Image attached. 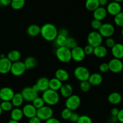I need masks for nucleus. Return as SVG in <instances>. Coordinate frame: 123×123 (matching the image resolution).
<instances>
[{"mask_svg":"<svg viewBox=\"0 0 123 123\" xmlns=\"http://www.w3.org/2000/svg\"><path fill=\"white\" fill-rule=\"evenodd\" d=\"M62 82L56 78H52V79L49 80V88L50 90H52L54 91H58L62 86Z\"/></svg>","mask_w":123,"mask_h":123,"instance_id":"nucleus-30","label":"nucleus"},{"mask_svg":"<svg viewBox=\"0 0 123 123\" xmlns=\"http://www.w3.org/2000/svg\"><path fill=\"white\" fill-rule=\"evenodd\" d=\"M67 37H68L58 34L56 37V39L55 40V44L58 46V47L66 46V43H67Z\"/></svg>","mask_w":123,"mask_h":123,"instance_id":"nucleus-33","label":"nucleus"},{"mask_svg":"<svg viewBox=\"0 0 123 123\" xmlns=\"http://www.w3.org/2000/svg\"><path fill=\"white\" fill-rule=\"evenodd\" d=\"M11 120L14 121H19L24 117L23 112L22 109L19 108H15L13 109L11 111Z\"/></svg>","mask_w":123,"mask_h":123,"instance_id":"nucleus-26","label":"nucleus"},{"mask_svg":"<svg viewBox=\"0 0 123 123\" xmlns=\"http://www.w3.org/2000/svg\"><path fill=\"white\" fill-rule=\"evenodd\" d=\"M98 32L100 34L102 37L109 38L114 35L115 32V28L112 24L109 23L102 24L100 28L98 30Z\"/></svg>","mask_w":123,"mask_h":123,"instance_id":"nucleus-9","label":"nucleus"},{"mask_svg":"<svg viewBox=\"0 0 123 123\" xmlns=\"http://www.w3.org/2000/svg\"><path fill=\"white\" fill-rule=\"evenodd\" d=\"M121 35H122V36L123 37V27L122 30H121Z\"/></svg>","mask_w":123,"mask_h":123,"instance_id":"nucleus-57","label":"nucleus"},{"mask_svg":"<svg viewBox=\"0 0 123 123\" xmlns=\"http://www.w3.org/2000/svg\"><path fill=\"white\" fill-rule=\"evenodd\" d=\"M119 109L117 108H113L111 111V114L112 117H117L119 112Z\"/></svg>","mask_w":123,"mask_h":123,"instance_id":"nucleus-48","label":"nucleus"},{"mask_svg":"<svg viewBox=\"0 0 123 123\" xmlns=\"http://www.w3.org/2000/svg\"><path fill=\"white\" fill-rule=\"evenodd\" d=\"M41 120L37 116L31 118L29 120L28 123H41Z\"/></svg>","mask_w":123,"mask_h":123,"instance_id":"nucleus-49","label":"nucleus"},{"mask_svg":"<svg viewBox=\"0 0 123 123\" xmlns=\"http://www.w3.org/2000/svg\"><path fill=\"white\" fill-rule=\"evenodd\" d=\"M99 5L100 7H103L108 4V0H98Z\"/></svg>","mask_w":123,"mask_h":123,"instance_id":"nucleus-52","label":"nucleus"},{"mask_svg":"<svg viewBox=\"0 0 123 123\" xmlns=\"http://www.w3.org/2000/svg\"><path fill=\"white\" fill-rule=\"evenodd\" d=\"M6 57L13 63V62H16L20 60L21 54L18 50H12L8 53Z\"/></svg>","mask_w":123,"mask_h":123,"instance_id":"nucleus-28","label":"nucleus"},{"mask_svg":"<svg viewBox=\"0 0 123 123\" xmlns=\"http://www.w3.org/2000/svg\"><path fill=\"white\" fill-rule=\"evenodd\" d=\"M55 55L58 60L62 63L69 62L72 60L71 50L66 46L58 47L55 51Z\"/></svg>","mask_w":123,"mask_h":123,"instance_id":"nucleus-3","label":"nucleus"},{"mask_svg":"<svg viewBox=\"0 0 123 123\" xmlns=\"http://www.w3.org/2000/svg\"><path fill=\"white\" fill-rule=\"evenodd\" d=\"M113 1H115V2H117L120 3V2H123V0H113Z\"/></svg>","mask_w":123,"mask_h":123,"instance_id":"nucleus-55","label":"nucleus"},{"mask_svg":"<svg viewBox=\"0 0 123 123\" xmlns=\"http://www.w3.org/2000/svg\"><path fill=\"white\" fill-rule=\"evenodd\" d=\"M14 94V91L11 88L7 86L0 90V97L2 101H11Z\"/></svg>","mask_w":123,"mask_h":123,"instance_id":"nucleus-14","label":"nucleus"},{"mask_svg":"<svg viewBox=\"0 0 123 123\" xmlns=\"http://www.w3.org/2000/svg\"><path fill=\"white\" fill-rule=\"evenodd\" d=\"M99 7L98 0H86L85 1V7L90 12H94Z\"/></svg>","mask_w":123,"mask_h":123,"instance_id":"nucleus-31","label":"nucleus"},{"mask_svg":"<svg viewBox=\"0 0 123 123\" xmlns=\"http://www.w3.org/2000/svg\"><path fill=\"white\" fill-rule=\"evenodd\" d=\"M115 41L112 37H109L107 38L105 40V44L108 48H112L115 44Z\"/></svg>","mask_w":123,"mask_h":123,"instance_id":"nucleus-43","label":"nucleus"},{"mask_svg":"<svg viewBox=\"0 0 123 123\" xmlns=\"http://www.w3.org/2000/svg\"><path fill=\"white\" fill-rule=\"evenodd\" d=\"M112 55L114 58L121 60L123 58V44L120 43H115L111 48Z\"/></svg>","mask_w":123,"mask_h":123,"instance_id":"nucleus-17","label":"nucleus"},{"mask_svg":"<svg viewBox=\"0 0 123 123\" xmlns=\"http://www.w3.org/2000/svg\"><path fill=\"white\" fill-rule=\"evenodd\" d=\"M109 70L114 73H119L123 70V62L121 60L112 58L108 62Z\"/></svg>","mask_w":123,"mask_h":123,"instance_id":"nucleus-11","label":"nucleus"},{"mask_svg":"<svg viewBox=\"0 0 123 123\" xmlns=\"http://www.w3.org/2000/svg\"><path fill=\"white\" fill-rule=\"evenodd\" d=\"M107 13L111 16H116L121 12H122V7H121L120 3L115 1L109 2L108 4L106 7Z\"/></svg>","mask_w":123,"mask_h":123,"instance_id":"nucleus-13","label":"nucleus"},{"mask_svg":"<svg viewBox=\"0 0 123 123\" xmlns=\"http://www.w3.org/2000/svg\"><path fill=\"white\" fill-rule=\"evenodd\" d=\"M94 48V47H92V46L88 44L86 46H85V48H84V50L85 55H90L93 54Z\"/></svg>","mask_w":123,"mask_h":123,"instance_id":"nucleus-42","label":"nucleus"},{"mask_svg":"<svg viewBox=\"0 0 123 123\" xmlns=\"http://www.w3.org/2000/svg\"><path fill=\"white\" fill-rule=\"evenodd\" d=\"M49 79L46 77H41L36 82V84L38 86L39 91L44 92L46 90L49 89Z\"/></svg>","mask_w":123,"mask_h":123,"instance_id":"nucleus-20","label":"nucleus"},{"mask_svg":"<svg viewBox=\"0 0 123 123\" xmlns=\"http://www.w3.org/2000/svg\"><path fill=\"white\" fill-rule=\"evenodd\" d=\"M2 111L8 112L13 109V105L11 101H2L0 104Z\"/></svg>","mask_w":123,"mask_h":123,"instance_id":"nucleus-34","label":"nucleus"},{"mask_svg":"<svg viewBox=\"0 0 123 123\" xmlns=\"http://www.w3.org/2000/svg\"><path fill=\"white\" fill-rule=\"evenodd\" d=\"M76 123H92L91 118L86 115H83L79 116V119Z\"/></svg>","mask_w":123,"mask_h":123,"instance_id":"nucleus-40","label":"nucleus"},{"mask_svg":"<svg viewBox=\"0 0 123 123\" xmlns=\"http://www.w3.org/2000/svg\"><path fill=\"white\" fill-rule=\"evenodd\" d=\"M40 35L45 40L52 42L58 35V30L54 24L46 23L40 27Z\"/></svg>","mask_w":123,"mask_h":123,"instance_id":"nucleus-1","label":"nucleus"},{"mask_svg":"<svg viewBox=\"0 0 123 123\" xmlns=\"http://www.w3.org/2000/svg\"><path fill=\"white\" fill-rule=\"evenodd\" d=\"M2 109H1V106H0V116H1V114H2Z\"/></svg>","mask_w":123,"mask_h":123,"instance_id":"nucleus-56","label":"nucleus"},{"mask_svg":"<svg viewBox=\"0 0 123 123\" xmlns=\"http://www.w3.org/2000/svg\"><path fill=\"white\" fill-rule=\"evenodd\" d=\"M117 118L118 121L121 123H123V109H120L119 111L118 114L117 116Z\"/></svg>","mask_w":123,"mask_h":123,"instance_id":"nucleus-46","label":"nucleus"},{"mask_svg":"<svg viewBox=\"0 0 123 123\" xmlns=\"http://www.w3.org/2000/svg\"><path fill=\"white\" fill-rule=\"evenodd\" d=\"M78 46V43H77V41L76 40V39H74L73 37H67V43H66V48L72 50Z\"/></svg>","mask_w":123,"mask_h":123,"instance_id":"nucleus-37","label":"nucleus"},{"mask_svg":"<svg viewBox=\"0 0 123 123\" xmlns=\"http://www.w3.org/2000/svg\"><path fill=\"white\" fill-rule=\"evenodd\" d=\"M99 70L102 73H106V72H108L109 70L108 64L106 63V62L101 64L99 66Z\"/></svg>","mask_w":123,"mask_h":123,"instance_id":"nucleus-44","label":"nucleus"},{"mask_svg":"<svg viewBox=\"0 0 123 123\" xmlns=\"http://www.w3.org/2000/svg\"><path fill=\"white\" fill-rule=\"evenodd\" d=\"M24 101V100L22 96L20 94V92H19V93L14 94V96H13L12 100H11V102H12V105L14 107L19 108V107L22 105Z\"/></svg>","mask_w":123,"mask_h":123,"instance_id":"nucleus-27","label":"nucleus"},{"mask_svg":"<svg viewBox=\"0 0 123 123\" xmlns=\"http://www.w3.org/2000/svg\"><path fill=\"white\" fill-rule=\"evenodd\" d=\"M61 96L65 98H68L73 94V88L69 84H62V86L60 90Z\"/></svg>","mask_w":123,"mask_h":123,"instance_id":"nucleus-23","label":"nucleus"},{"mask_svg":"<svg viewBox=\"0 0 123 123\" xmlns=\"http://www.w3.org/2000/svg\"><path fill=\"white\" fill-rule=\"evenodd\" d=\"M26 70V67L24 62L18 61L12 63L10 72L13 75L15 76H20L24 74Z\"/></svg>","mask_w":123,"mask_h":123,"instance_id":"nucleus-8","label":"nucleus"},{"mask_svg":"<svg viewBox=\"0 0 123 123\" xmlns=\"http://www.w3.org/2000/svg\"><path fill=\"white\" fill-rule=\"evenodd\" d=\"M55 76L56 79H58L61 82L67 81L69 79V74L67 70L62 68H60L58 69L55 72Z\"/></svg>","mask_w":123,"mask_h":123,"instance_id":"nucleus-24","label":"nucleus"},{"mask_svg":"<svg viewBox=\"0 0 123 123\" xmlns=\"http://www.w3.org/2000/svg\"><path fill=\"white\" fill-rule=\"evenodd\" d=\"M22 110L24 116L29 119L36 117L37 114V109L32 104L25 105Z\"/></svg>","mask_w":123,"mask_h":123,"instance_id":"nucleus-16","label":"nucleus"},{"mask_svg":"<svg viewBox=\"0 0 123 123\" xmlns=\"http://www.w3.org/2000/svg\"><path fill=\"white\" fill-rule=\"evenodd\" d=\"M54 111L52 108L49 106H45L37 110L36 116L41 120V121H46L48 119L50 118L53 117Z\"/></svg>","mask_w":123,"mask_h":123,"instance_id":"nucleus-6","label":"nucleus"},{"mask_svg":"<svg viewBox=\"0 0 123 123\" xmlns=\"http://www.w3.org/2000/svg\"><path fill=\"white\" fill-rule=\"evenodd\" d=\"M114 21L117 26L123 27V12H121L114 16Z\"/></svg>","mask_w":123,"mask_h":123,"instance_id":"nucleus-36","label":"nucleus"},{"mask_svg":"<svg viewBox=\"0 0 123 123\" xmlns=\"http://www.w3.org/2000/svg\"><path fill=\"white\" fill-rule=\"evenodd\" d=\"M71 55L72 59L76 62H81L85 58L84 48L79 46L71 50Z\"/></svg>","mask_w":123,"mask_h":123,"instance_id":"nucleus-12","label":"nucleus"},{"mask_svg":"<svg viewBox=\"0 0 123 123\" xmlns=\"http://www.w3.org/2000/svg\"><path fill=\"white\" fill-rule=\"evenodd\" d=\"M79 87H80V90L82 92H86L90 91V90L91 89V85L88 80H85V81L80 82Z\"/></svg>","mask_w":123,"mask_h":123,"instance_id":"nucleus-38","label":"nucleus"},{"mask_svg":"<svg viewBox=\"0 0 123 123\" xmlns=\"http://www.w3.org/2000/svg\"><path fill=\"white\" fill-rule=\"evenodd\" d=\"M80 102H81V100L79 96L72 94V96L67 98L65 105H66V108L70 109L72 111H74L79 108L80 105Z\"/></svg>","mask_w":123,"mask_h":123,"instance_id":"nucleus-7","label":"nucleus"},{"mask_svg":"<svg viewBox=\"0 0 123 123\" xmlns=\"http://www.w3.org/2000/svg\"><path fill=\"white\" fill-rule=\"evenodd\" d=\"M79 118V115L76 112H72L70 117L69 120L72 123H76L78 121V119Z\"/></svg>","mask_w":123,"mask_h":123,"instance_id":"nucleus-45","label":"nucleus"},{"mask_svg":"<svg viewBox=\"0 0 123 123\" xmlns=\"http://www.w3.org/2000/svg\"><path fill=\"white\" fill-rule=\"evenodd\" d=\"M93 54L98 58H103L108 54V49L105 46L100 45L94 48Z\"/></svg>","mask_w":123,"mask_h":123,"instance_id":"nucleus-22","label":"nucleus"},{"mask_svg":"<svg viewBox=\"0 0 123 123\" xmlns=\"http://www.w3.org/2000/svg\"><path fill=\"white\" fill-rule=\"evenodd\" d=\"M42 97L45 104H47L49 106L56 105L60 101V96L57 91L49 88L43 92Z\"/></svg>","mask_w":123,"mask_h":123,"instance_id":"nucleus-2","label":"nucleus"},{"mask_svg":"<svg viewBox=\"0 0 123 123\" xmlns=\"http://www.w3.org/2000/svg\"><path fill=\"white\" fill-rule=\"evenodd\" d=\"M45 123H60V120H58L57 118L52 117L50 118L47 120L46 121H45Z\"/></svg>","mask_w":123,"mask_h":123,"instance_id":"nucleus-50","label":"nucleus"},{"mask_svg":"<svg viewBox=\"0 0 123 123\" xmlns=\"http://www.w3.org/2000/svg\"><path fill=\"white\" fill-rule=\"evenodd\" d=\"M108 101L109 103L113 105H118L122 101V96L119 92H113L108 96Z\"/></svg>","mask_w":123,"mask_h":123,"instance_id":"nucleus-21","label":"nucleus"},{"mask_svg":"<svg viewBox=\"0 0 123 123\" xmlns=\"http://www.w3.org/2000/svg\"><path fill=\"white\" fill-rule=\"evenodd\" d=\"M26 32L31 37H36L40 34V27L36 24H32L27 28Z\"/></svg>","mask_w":123,"mask_h":123,"instance_id":"nucleus-25","label":"nucleus"},{"mask_svg":"<svg viewBox=\"0 0 123 123\" xmlns=\"http://www.w3.org/2000/svg\"><path fill=\"white\" fill-rule=\"evenodd\" d=\"M7 123H19V121H14V120H10Z\"/></svg>","mask_w":123,"mask_h":123,"instance_id":"nucleus-54","label":"nucleus"},{"mask_svg":"<svg viewBox=\"0 0 123 123\" xmlns=\"http://www.w3.org/2000/svg\"><path fill=\"white\" fill-rule=\"evenodd\" d=\"M107 14L108 13H107L106 9L105 7L100 6L99 7H98L97 9L94 11L92 16H93L94 19L102 21L103 19H105Z\"/></svg>","mask_w":123,"mask_h":123,"instance_id":"nucleus-18","label":"nucleus"},{"mask_svg":"<svg viewBox=\"0 0 123 123\" xmlns=\"http://www.w3.org/2000/svg\"><path fill=\"white\" fill-rule=\"evenodd\" d=\"M12 0H0V5L4 7L10 6Z\"/></svg>","mask_w":123,"mask_h":123,"instance_id":"nucleus-47","label":"nucleus"},{"mask_svg":"<svg viewBox=\"0 0 123 123\" xmlns=\"http://www.w3.org/2000/svg\"><path fill=\"white\" fill-rule=\"evenodd\" d=\"M74 77L79 81H85L88 80L90 76V72L86 67L84 66H78L73 72Z\"/></svg>","mask_w":123,"mask_h":123,"instance_id":"nucleus-5","label":"nucleus"},{"mask_svg":"<svg viewBox=\"0 0 123 123\" xmlns=\"http://www.w3.org/2000/svg\"><path fill=\"white\" fill-rule=\"evenodd\" d=\"M58 34L62 35V36H66V37H68V32L67 31V30L65 28H62L61 30H60V31H58Z\"/></svg>","mask_w":123,"mask_h":123,"instance_id":"nucleus-51","label":"nucleus"},{"mask_svg":"<svg viewBox=\"0 0 123 123\" xmlns=\"http://www.w3.org/2000/svg\"><path fill=\"white\" fill-rule=\"evenodd\" d=\"M26 70H30L35 68L37 65V61L33 56H28L26 58L24 62Z\"/></svg>","mask_w":123,"mask_h":123,"instance_id":"nucleus-29","label":"nucleus"},{"mask_svg":"<svg viewBox=\"0 0 123 123\" xmlns=\"http://www.w3.org/2000/svg\"><path fill=\"white\" fill-rule=\"evenodd\" d=\"M32 105L36 108L37 109H40V108H42L44 106L45 103H44V100L42 98V97H37L32 102Z\"/></svg>","mask_w":123,"mask_h":123,"instance_id":"nucleus-35","label":"nucleus"},{"mask_svg":"<svg viewBox=\"0 0 123 123\" xmlns=\"http://www.w3.org/2000/svg\"><path fill=\"white\" fill-rule=\"evenodd\" d=\"M87 41L88 44L95 48L102 44L103 42V37L98 31H92L88 35Z\"/></svg>","mask_w":123,"mask_h":123,"instance_id":"nucleus-4","label":"nucleus"},{"mask_svg":"<svg viewBox=\"0 0 123 123\" xmlns=\"http://www.w3.org/2000/svg\"><path fill=\"white\" fill-rule=\"evenodd\" d=\"M31 87H32V88L33 89V90H34L36 92H39V90H38V86H37V85H36V84H34V85L32 86H31Z\"/></svg>","mask_w":123,"mask_h":123,"instance_id":"nucleus-53","label":"nucleus"},{"mask_svg":"<svg viewBox=\"0 0 123 123\" xmlns=\"http://www.w3.org/2000/svg\"><path fill=\"white\" fill-rule=\"evenodd\" d=\"M1 97H0V101H1Z\"/></svg>","mask_w":123,"mask_h":123,"instance_id":"nucleus-58","label":"nucleus"},{"mask_svg":"<svg viewBox=\"0 0 123 123\" xmlns=\"http://www.w3.org/2000/svg\"><path fill=\"white\" fill-rule=\"evenodd\" d=\"M102 25V21L96 20V19H93V20L91 21V27H92V28L93 29L94 31H97V30H98V31L99 29L100 28Z\"/></svg>","mask_w":123,"mask_h":123,"instance_id":"nucleus-41","label":"nucleus"},{"mask_svg":"<svg viewBox=\"0 0 123 123\" xmlns=\"http://www.w3.org/2000/svg\"><path fill=\"white\" fill-rule=\"evenodd\" d=\"M72 112H73V111H72L70 110V109H67V108H64V109L61 111V118L64 120H69Z\"/></svg>","mask_w":123,"mask_h":123,"instance_id":"nucleus-39","label":"nucleus"},{"mask_svg":"<svg viewBox=\"0 0 123 123\" xmlns=\"http://www.w3.org/2000/svg\"><path fill=\"white\" fill-rule=\"evenodd\" d=\"M12 62L7 57L0 58V73L7 74L10 72Z\"/></svg>","mask_w":123,"mask_h":123,"instance_id":"nucleus-15","label":"nucleus"},{"mask_svg":"<svg viewBox=\"0 0 123 123\" xmlns=\"http://www.w3.org/2000/svg\"><path fill=\"white\" fill-rule=\"evenodd\" d=\"M88 81L91 86H98L103 82V76L98 73H94L90 74Z\"/></svg>","mask_w":123,"mask_h":123,"instance_id":"nucleus-19","label":"nucleus"},{"mask_svg":"<svg viewBox=\"0 0 123 123\" xmlns=\"http://www.w3.org/2000/svg\"><path fill=\"white\" fill-rule=\"evenodd\" d=\"M24 100L26 102H32L35 98L38 97V92H36L32 87H25L20 92Z\"/></svg>","mask_w":123,"mask_h":123,"instance_id":"nucleus-10","label":"nucleus"},{"mask_svg":"<svg viewBox=\"0 0 123 123\" xmlns=\"http://www.w3.org/2000/svg\"><path fill=\"white\" fill-rule=\"evenodd\" d=\"M25 4V0H12L10 6L13 9L19 10L22 9Z\"/></svg>","mask_w":123,"mask_h":123,"instance_id":"nucleus-32","label":"nucleus"}]
</instances>
